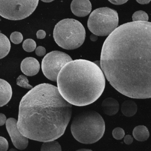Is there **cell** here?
Instances as JSON below:
<instances>
[{
	"mask_svg": "<svg viewBox=\"0 0 151 151\" xmlns=\"http://www.w3.org/2000/svg\"><path fill=\"white\" fill-rule=\"evenodd\" d=\"M132 20L135 21H144L148 22L149 20V16L146 12L143 11H138L134 12L132 15Z\"/></svg>",
	"mask_w": 151,
	"mask_h": 151,
	"instance_id": "d6986e66",
	"label": "cell"
},
{
	"mask_svg": "<svg viewBox=\"0 0 151 151\" xmlns=\"http://www.w3.org/2000/svg\"><path fill=\"white\" fill-rule=\"evenodd\" d=\"M7 118L6 115L3 113H0V126H3L6 124Z\"/></svg>",
	"mask_w": 151,
	"mask_h": 151,
	"instance_id": "83f0119b",
	"label": "cell"
},
{
	"mask_svg": "<svg viewBox=\"0 0 151 151\" xmlns=\"http://www.w3.org/2000/svg\"><path fill=\"white\" fill-rule=\"evenodd\" d=\"M121 111L125 116H133L137 112V105L134 101L131 100H126L122 105Z\"/></svg>",
	"mask_w": 151,
	"mask_h": 151,
	"instance_id": "5bb4252c",
	"label": "cell"
},
{
	"mask_svg": "<svg viewBox=\"0 0 151 151\" xmlns=\"http://www.w3.org/2000/svg\"><path fill=\"white\" fill-rule=\"evenodd\" d=\"M132 134L134 138L139 142H144L150 137L149 131L145 125H138L133 130Z\"/></svg>",
	"mask_w": 151,
	"mask_h": 151,
	"instance_id": "9a60e30c",
	"label": "cell"
},
{
	"mask_svg": "<svg viewBox=\"0 0 151 151\" xmlns=\"http://www.w3.org/2000/svg\"><path fill=\"white\" fill-rule=\"evenodd\" d=\"M70 9L75 15L83 17L90 13L92 5L89 0H73Z\"/></svg>",
	"mask_w": 151,
	"mask_h": 151,
	"instance_id": "30bf717a",
	"label": "cell"
},
{
	"mask_svg": "<svg viewBox=\"0 0 151 151\" xmlns=\"http://www.w3.org/2000/svg\"><path fill=\"white\" fill-rule=\"evenodd\" d=\"M97 39H98V37L96 35H94V34L91 35L90 40H91V41H96Z\"/></svg>",
	"mask_w": 151,
	"mask_h": 151,
	"instance_id": "f546056e",
	"label": "cell"
},
{
	"mask_svg": "<svg viewBox=\"0 0 151 151\" xmlns=\"http://www.w3.org/2000/svg\"><path fill=\"white\" fill-rule=\"evenodd\" d=\"M43 142L40 150L41 151H62V148L60 144L55 140Z\"/></svg>",
	"mask_w": 151,
	"mask_h": 151,
	"instance_id": "e0dca14e",
	"label": "cell"
},
{
	"mask_svg": "<svg viewBox=\"0 0 151 151\" xmlns=\"http://www.w3.org/2000/svg\"><path fill=\"white\" fill-rule=\"evenodd\" d=\"M133 141H134L133 137L131 135H127L124 137V142L125 144L128 145L132 144Z\"/></svg>",
	"mask_w": 151,
	"mask_h": 151,
	"instance_id": "d4e9b609",
	"label": "cell"
},
{
	"mask_svg": "<svg viewBox=\"0 0 151 151\" xmlns=\"http://www.w3.org/2000/svg\"><path fill=\"white\" fill-rule=\"evenodd\" d=\"M58 91L72 105L84 106L97 101L105 87L103 72L94 62L71 60L64 65L57 78Z\"/></svg>",
	"mask_w": 151,
	"mask_h": 151,
	"instance_id": "3957f363",
	"label": "cell"
},
{
	"mask_svg": "<svg viewBox=\"0 0 151 151\" xmlns=\"http://www.w3.org/2000/svg\"><path fill=\"white\" fill-rule=\"evenodd\" d=\"M39 0H0V16L10 20H20L31 15Z\"/></svg>",
	"mask_w": 151,
	"mask_h": 151,
	"instance_id": "52a82bcc",
	"label": "cell"
},
{
	"mask_svg": "<svg viewBox=\"0 0 151 151\" xmlns=\"http://www.w3.org/2000/svg\"><path fill=\"white\" fill-rule=\"evenodd\" d=\"M41 1L45 3H50V2H52L54 0H41Z\"/></svg>",
	"mask_w": 151,
	"mask_h": 151,
	"instance_id": "4dcf8cb0",
	"label": "cell"
},
{
	"mask_svg": "<svg viewBox=\"0 0 151 151\" xmlns=\"http://www.w3.org/2000/svg\"><path fill=\"white\" fill-rule=\"evenodd\" d=\"M36 36L38 39H43L46 36V32L43 30H40L36 33Z\"/></svg>",
	"mask_w": 151,
	"mask_h": 151,
	"instance_id": "484cf974",
	"label": "cell"
},
{
	"mask_svg": "<svg viewBox=\"0 0 151 151\" xmlns=\"http://www.w3.org/2000/svg\"><path fill=\"white\" fill-rule=\"evenodd\" d=\"M9 144L7 139L0 137V151H6L8 150Z\"/></svg>",
	"mask_w": 151,
	"mask_h": 151,
	"instance_id": "603a6c76",
	"label": "cell"
},
{
	"mask_svg": "<svg viewBox=\"0 0 151 151\" xmlns=\"http://www.w3.org/2000/svg\"><path fill=\"white\" fill-rule=\"evenodd\" d=\"M77 151H91V150H89V149L86 150V149H83L78 150H77Z\"/></svg>",
	"mask_w": 151,
	"mask_h": 151,
	"instance_id": "1f68e13d",
	"label": "cell"
},
{
	"mask_svg": "<svg viewBox=\"0 0 151 151\" xmlns=\"http://www.w3.org/2000/svg\"><path fill=\"white\" fill-rule=\"evenodd\" d=\"M35 53L39 57H43L46 54V50L44 47L39 46L35 49Z\"/></svg>",
	"mask_w": 151,
	"mask_h": 151,
	"instance_id": "cb8c5ba5",
	"label": "cell"
},
{
	"mask_svg": "<svg viewBox=\"0 0 151 151\" xmlns=\"http://www.w3.org/2000/svg\"><path fill=\"white\" fill-rule=\"evenodd\" d=\"M137 2L142 5H144V4H148L151 2V0H136Z\"/></svg>",
	"mask_w": 151,
	"mask_h": 151,
	"instance_id": "f1b7e54d",
	"label": "cell"
},
{
	"mask_svg": "<svg viewBox=\"0 0 151 151\" xmlns=\"http://www.w3.org/2000/svg\"><path fill=\"white\" fill-rule=\"evenodd\" d=\"M90 31L97 36H107L119 25V15L116 11L108 7L100 8L93 11L88 20Z\"/></svg>",
	"mask_w": 151,
	"mask_h": 151,
	"instance_id": "8992f818",
	"label": "cell"
},
{
	"mask_svg": "<svg viewBox=\"0 0 151 151\" xmlns=\"http://www.w3.org/2000/svg\"><path fill=\"white\" fill-rule=\"evenodd\" d=\"M112 136L113 137L117 139V140H120L124 138L125 136V132L121 127H116L113 129L112 131Z\"/></svg>",
	"mask_w": 151,
	"mask_h": 151,
	"instance_id": "7402d4cb",
	"label": "cell"
},
{
	"mask_svg": "<svg viewBox=\"0 0 151 151\" xmlns=\"http://www.w3.org/2000/svg\"><path fill=\"white\" fill-rule=\"evenodd\" d=\"M10 49L11 43L9 39L6 35L0 33V59L6 57Z\"/></svg>",
	"mask_w": 151,
	"mask_h": 151,
	"instance_id": "2e32d148",
	"label": "cell"
},
{
	"mask_svg": "<svg viewBox=\"0 0 151 151\" xmlns=\"http://www.w3.org/2000/svg\"><path fill=\"white\" fill-rule=\"evenodd\" d=\"M108 1L113 4L120 5L127 3L129 0H108Z\"/></svg>",
	"mask_w": 151,
	"mask_h": 151,
	"instance_id": "4316f807",
	"label": "cell"
},
{
	"mask_svg": "<svg viewBox=\"0 0 151 151\" xmlns=\"http://www.w3.org/2000/svg\"><path fill=\"white\" fill-rule=\"evenodd\" d=\"M17 120L14 118H9L6 122L7 132L10 137L13 144L17 149L23 150L27 147L28 139L21 134L18 129Z\"/></svg>",
	"mask_w": 151,
	"mask_h": 151,
	"instance_id": "9c48e42d",
	"label": "cell"
},
{
	"mask_svg": "<svg viewBox=\"0 0 151 151\" xmlns=\"http://www.w3.org/2000/svg\"><path fill=\"white\" fill-rule=\"evenodd\" d=\"M21 70L25 75L33 76L39 72L40 64L36 58L28 57L24 58L21 64Z\"/></svg>",
	"mask_w": 151,
	"mask_h": 151,
	"instance_id": "8fae6325",
	"label": "cell"
},
{
	"mask_svg": "<svg viewBox=\"0 0 151 151\" xmlns=\"http://www.w3.org/2000/svg\"><path fill=\"white\" fill-rule=\"evenodd\" d=\"M72 113V105L63 97L58 87L43 83L23 97L17 125L29 139L41 142L56 140L65 132Z\"/></svg>",
	"mask_w": 151,
	"mask_h": 151,
	"instance_id": "7a4b0ae2",
	"label": "cell"
},
{
	"mask_svg": "<svg viewBox=\"0 0 151 151\" xmlns=\"http://www.w3.org/2000/svg\"><path fill=\"white\" fill-rule=\"evenodd\" d=\"M72 60L70 55L64 52L52 51L45 55L41 68L44 75L50 81L57 82L58 74L68 63Z\"/></svg>",
	"mask_w": 151,
	"mask_h": 151,
	"instance_id": "ba28073f",
	"label": "cell"
},
{
	"mask_svg": "<svg viewBox=\"0 0 151 151\" xmlns=\"http://www.w3.org/2000/svg\"><path fill=\"white\" fill-rule=\"evenodd\" d=\"M100 65L110 85L124 95L151 97V23L117 27L105 40Z\"/></svg>",
	"mask_w": 151,
	"mask_h": 151,
	"instance_id": "6da1fadb",
	"label": "cell"
},
{
	"mask_svg": "<svg viewBox=\"0 0 151 151\" xmlns=\"http://www.w3.org/2000/svg\"><path fill=\"white\" fill-rule=\"evenodd\" d=\"M23 48L25 51L31 52L35 50L36 48V43L34 40L27 39L25 40L22 45Z\"/></svg>",
	"mask_w": 151,
	"mask_h": 151,
	"instance_id": "ffe728a7",
	"label": "cell"
},
{
	"mask_svg": "<svg viewBox=\"0 0 151 151\" xmlns=\"http://www.w3.org/2000/svg\"><path fill=\"white\" fill-rule=\"evenodd\" d=\"M102 107L104 113L107 115L112 116L116 114L119 109V102L112 98H107L103 100Z\"/></svg>",
	"mask_w": 151,
	"mask_h": 151,
	"instance_id": "4fadbf2b",
	"label": "cell"
},
{
	"mask_svg": "<svg viewBox=\"0 0 151 151\" xmlns=\"http://www.w3.org/2000/svg\"><path fill=\"white\" fill-rule=\"evenodd\" d=\"M86 31L82 24L74 19H65L58 23L53 30V38L59 47L67 50L79 48L83 44Z\"/></svg>",
	"mask_w": 151,
	"mask_h": 151,
	"instance_id": "5b68a950",
	"label": "cell"
},
{
	"mask_svg": "<svg viewBox=\"0 0 151 151\" xmlns=\"http://www.w3.org/2000/svg\"><path fill=\"white\" fill-rule=\"evenodd\" d=\"M16 84L18 86L24 88L28 89H31L33 88L32 86L29 84V80L25 76L21 75L16 80Z\"/></svg>",
	"mask_w": 151,
	"mask_h": 151,
	"instance_id": "ac0fdd59",
	"label": "cell"
},
{
	"mask_svg": "<svg viewBox=\"0 0 151 151\" xmlns=\"http://www.w3.org/2000/svg\"><path fill=\"white\" fill-rule=\"evenodd\" d=\"M10 38L11 41L15 45H18L21 42H22L23 39L22 35L20 32L16 31L12 33Z\"/></svg>",
	"mask_w": 151,
	"mask_h": 151,
	"instance_id": "44dd1931",
	"label": "cell"
},
{
	"mask_svg": "<svg viewBox=\"0 0 151 151\" xmlns=\"http://www.w3.org/2000/svg\"><path fill=\"white\" fill-rule=\"evenodd\" d=\"M12 89L9 83L0 79V107L4 106L12 98Z\"/></svg>",
	"mask_w": 151,
	"mask_h": 151,
	"instance_id": "7c38bea8",
	"label": "cell"
},
{
	"mask_svg": "<svg viewBox=\"0 0 151 151\" xmlns=\"http://www.w3.org/2000/svg\"><path fill=\"white\" fill-rule=\"evenodd\" d=\"M74 138L84 144H92L101 139L105 131L104 119L98 112L87 110L74 117L70 125Z\"/></svg>",
	"mask_w": 151,
	"mask_h": 151,
	"instance_id": "277c9868",
	"label": "cell"
}]
</instances>
